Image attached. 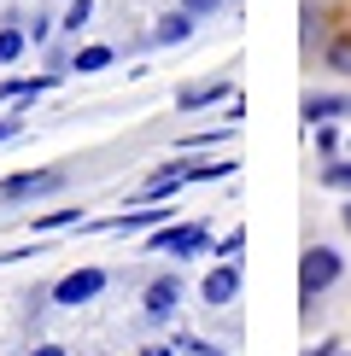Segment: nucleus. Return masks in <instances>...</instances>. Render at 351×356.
Returning a JSON list of instances; mask_svg holds the SVG:
<instances>
[{"label":"nucleus","instance_id":"obj_1","mask_svg":"<svg viewBox=\"0 0 351 356\" xmlns=\"http://www.w3.org/2000/svg\"><path fill=\"white\" fill-rule=\"evenodd\" d=\"M340 275H345L340 251H334V245H311V251L299 257V292H304V304H316V298H322V292H328Z\"/></svg>","mask_w":351,"mask_h":356},{"label":"nucleus","instance_id":"obj_2","mask_svg":"<svg viewBox=\"0 0 351 356\" xmlns=\"http://www.w3.org/2000/svg\"><path fill=\"white\" fill-rule=\"evenodd\" d=\"M100 292H106V269H70V275L53 286V304L77 309V304H94Z\"/></svg>","mask_w":351,"mask_h":356},{"label":"nucleus","instance_id":"obj_3","mask_svg":"<svg viewBox=\"0 0 351 356\" xmlns=\"http://www.w3.org/2000/svg\"><path fill=\"white\" fill-rule=\"evenodd\" d=\"M146 245L153 251H176V257H199V251L211 245V234H205V222H182V228H158Z\"/></svg>","mask_w":351,"mask_h":356},{"label":"nucleus","instance_id":"obj_4","mask_svg":"<svg viewBox=\"0 0 351 356\" xmlns=\"http://www.w3.org/2000/svg\"><path fill=\"white\" fill-rule=\"evenodd\" d=\"M58 187H65L58 170H24V175H6V181H0V199L18 204V199H41V193H58Z\"/></svg>","mask_w":351,"mask_h":356},{"label":"nucleus","instance_id":"obj_5","mask_svg":"<svg viewBox=\"0 0 351 356\" xmlns=\"http://www.w3.org/2000/svg\"><path fill=\"white\" fill-rule=\"evenodd\" d=\"M141 304H146V321H170L176 304H182V275H158L153 286L141 292Z\"/></svg>","mask_w":351,"mask_h":356},{"label":"nucleus","instance_id":"obj_6","mask_svg":"<svg viewBox=\"0 0 351 356\" xmlns=\"http://www.w3.org/2000/svg\"><path fill=\"white\" fill-rule=\"evenodd\" d=\"M223 94H234V82H228V76H205V82H187V88H176V111H205V106H217Z\"/></svg>","mask_w":351,"mask_h":356},{"label":"nucleus","instance_id":"obj_7","mask_svg":"<svg viewBox=\"0 0 351 356\" xmlns=\"http://www.w3.org/2000/svg\"><path fill=\"white\" fill-rule=\"evenodd\" d=\"M182 181H187V164H164V170H153V181L135 193V204H170L176 193H182Z\"/></svg>","mask_w":351,"mask_h":356},{"label":"nucleus","instance_id":"obj_8","mask_svg":"<svg viewBox=\"0 0 351 356\" xmlns=\"http://www.w3.org/2000/svg\"><path fill=\"white\" fill-rule=\"evenodd\" d=\"M234 292H240V269H234V263H223V269H211V275H205L199 298L211 304V309H223V304H234Z\"/></svg>","mask_w":351,"mask_h":356},{"label":"nucleus","instance_id":"obj_9","mask_svg":"<svg viewBox=\"0 0 351 356\" xmlns=\"http://www.w3.org/2000/svg\"><path fill=\"white\" fill-rule=\"evenodd\" d=\"M334 117H351V94H304V123H334Z\"/></svg>","mask_w":351,"mask_h":356},{"label":"nucleus","instance_id":"obj_10","mask_svg":"<svg viewBox=\"0 0 351 356\" xmlns=\"http://www.w3.org/2000/svg\"><path fill=\"white\" fill-rule=\"evenodd\" d=\"M187 35H194V18H187V12H164V18L153 24V35H146V47H182Z\"/></svg>","mask_w":351,"mask_h":356},{"label":"nucleus","instance_id":"obj_11","mask_svg":"<svg viewBox=\"0 0 351 356\" xmlns=\"http://www.w3.org/2000/svg\"><path fill=\"white\" fill-rule=\"evenodd\" d=\"M322 65H328L334 76H351V29H345V35H328V41H322Z\"/></svg>","mask_w":351,"mask_h":356},{"label":"nucleus","instance_id":"obj_12","mask_svg":"<svg viewBox=\"0 0 351 356\" xmlns=\"http://www.w3.org/2000/svg\"><path fill=\"white\" fill-rule=\"evenodd\" d=\"M234 170H240L234 158H205V164H187V181H223Z\"/></svg>","mask_w":351,"mask_h":356},{"label":"nucleus","instance_id":"obj_13","mask_svg":"<svg viewBox=\"0 0 351 356\" xmlns=\"http://www.w3.org/2000/svg\"><path fill=\"white\" fill-rule=\"evenodd\" d=\"M29 47V29H0V65H18Z\"/></svg>","mask_w":351,"mask_h":356},{"label":"nucleus","instance_id":"obj_14","mask_svg":"<svg viewBox=\"0 0 351 356\" xmlns=\"http://www.w3.org/2000/svg\"><path fill=\"white\" fill-rule=\"evenodd\" d=\"M316 181H322V187H334V193H351V158H345V164H340V158H334V164L322 170Z\"/></svg>","mask_w":351,"mask_h":356},{"label":"nucleus","instance_id":"obj_15","mask_svg":"<svg viewBox=\"0 0 351 356\" xmlns=\"http://www.w3.org/2000/svg\"><path fill=\"white\" fill-rule=\"evenodd\" d=\"M111 58H117L111 47H82L77 58H70V65H77V70H106V65H111Z\"/></svg>","mask_w":351,"mask_h":356},{"label":"nucleus","instance_id":"obj_16","mask_svg":"<svg viewBox=\"0 0 351 356\" xmlns=\"http://www.w3.org/2000/svg\"><path fill=\"white\" fill-rule=\"evenodd\" d=\"M70 222H82V211H47V216L29 222V228H36V234H53V228H70Z\"/></svg>","mask_w":351,"mask_h":356},{"label":"nucleus","instance_id":"obj_17","mask_svg":"<svg viewBox=\"0 0 351 356\" xmlns=\"http://www.w3.org/2000/svg\"><path fill=\"white\" fill-rule=\"evenodd\" d=\"M176 350H187V356H228L223 345H211V339H187V333H176Z\"/></svg>","mask_w":351,"mask_h":356},{"label":"nucleus","instance_id":"obj_18","mask_svg":"<svg viewBox=\"0 0 351 356\" xmlns=\"http://www.w3.org/2000/svg\"><path fill=\"white\" fill-rule=\"evenodd\" d=\"M88 18H94V0H70V12H65V29L77 35V29H82Z\"/></svg>","mask_w":351,"mask_h":356},{"label":"nucleus","instance_id":"obj_19","mask_svg":"<svg viewBox=\"0 0 351 356\" xmlns=\"http://www.w3.org/2000/svg\"><path fill=\"white\" fill-rule=\"evenodd\" d=\"M316 152H322V158L340 152V129H334V123H316Z\"/></svg>","mask_w":351,"mask_h":356},{"label":"nucleus","instance_id":"obj_20","mask_svg":"<svg viewBox=\"0 0 351 356\" xmlns=\"http://www.w3.org/2000/svg\"><path fill=\"white\" fill-rule=\"evenodd\" d=\"M234 129H199V135H187L182 140V152H194V146H217V140H228Z\"/></svg>","mask_w":351,"mask_h":356},{"label":"nucleus","instance_id":"obj_21","mask_svg":"<svg viewBox=\"0 0 351 356\" xmlns=\"http://www.w3.org/2000/svg\"><path fill=\"white\" fill-rule=\"evenodd\" d=\"M217 6H223V0H182V12H187V18H211Z\"/></svg>","mask_w":351,"mask_h":356},{"label":"nucleus","instance_id":"obj_22","mask_svg":"<svg viewBox=\"0 0 351 356\" xmlns=\"http://www.w3.org/2000/svg\"><path fill=\"white\" fill-rule=\"evenodd\" d=\"M316 41H322V18L304 6V47H316Z\"/></svg>","mask_w":351,"mask_h":356},{"label":"nucleus","instance_id":"obj_23","mask_svg":"<svg viewBox=\"0 0 351 356\" xmlns=\"http://www.w3.org/2000/svg\"><path fill=\"white\" fill-rule=\"evenodd\" d=\"M240 245H246V234H240V228H234V234H228V240H223V245H217V257H228V263H234V257H240Z\"/></svg>","mask_w":351,"mask_h":356},{"label":"nucleus","instance_id":"obj_24","mask_svg":"<svg viewBox=\"0 0 351 356\" xmlns=\"http://www.w3.org/2000/svg\"><path fill=\"white\" fill-rule=\"evenodd\" d=\"M18 129H24L18 117H0V140H12V135H18Z\"/></svg>","mask_w":351,"mask_h":356},{"label":"nucleus","instance_id":"obj_25","mask_svg":"<svg viewBox=\"0 0 351 356\" xmlns=\"http://www.w3.org/2000/svg\"><path fill=\"white\" fill-rule=\"evenodd\" d=\"M304 356H340V345H334V339H328V345H311Z\"/></svg>","mask_w":351,"mask_h":356},{"label":"nucleus","instance_id":"obj_26","mask_svg":"<svg viewBox=\"0 0 351 356\" xmlns=\"http://www.w3.org/2000/svg\"><path fill=\"white\" fill-rule=\"evenodd\" d=\"M29 356H65V350H58V345H36V350H29Z\"/></svg>","mask_w":351,"mask_h":356},{"label":"nucleus","instance_id":"obj_27","mask_svg":"<svg viewBox=\"0 0 351 356\" xmlns=\"http://www.w3.org/2000/svg\"><path fill=\"white\" fill-rule=\"evenodd\" d=\"M340 222H345V234H351V204H345V211H340Z\"/></svg>","mask_w":351,"mask_h":356},{"label":"nucleus","instance_id":"obj_28","mask_svg":"<svg viewBox=\"0 0 351 356\" xmlns=\"http://www.w3.org/2000/svg\"><path fill=\"white\" fill-rule=\"evenodd\" d=\"M340 356H345V350H340Z\"/></svg>","mask_w":351,"mask_h":356}]
</instances>
